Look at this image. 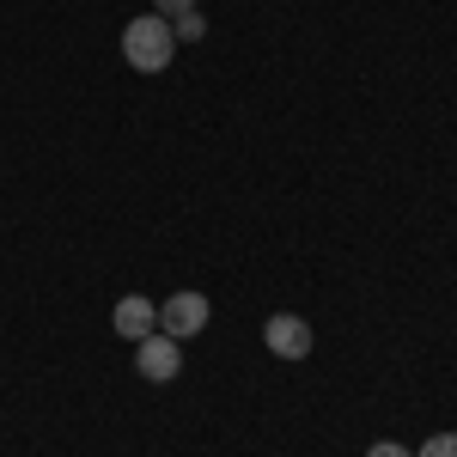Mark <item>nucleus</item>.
Listing matches in <instances>:
<instances>
[{
  "instance_id": "obj_1",
  "label": "nucleus",
  "mask_w": 457,
  "mask_h": 457,
  "mask_svg": "<svg viewBox=\"0 0 457 457\" xmlns=\"http://www.w3.org/2000/svg\"><path fill=\"white\" fill-rule=\"evenodd\" d=\"M122 55H129V68L159 73V68H165V62L177 55L171 19H159V12H141V19H129V25H122Z\"/></svg>"
},
{
  "instance_id": "obj_2",
  "label": "nucleus",
  "mask_w": 457,
  "mask_h": 457,
  "mask_svg": "<svg viewBox=\"0 0 457 457\" xmlns=\"http://www.w3.org/2000/svg\"><path fill=\"white\" fill-rule=\"evenodd\" d=\"M135 366H141L146 385H171L177 372H183V353H177V336L165 329H153L146 342H135Z\"/></svg>"
},
{
  "instance_id": "obj_3",
  "label": "nucleus",
  "mask_w": 457,
  "mask_h": 457,
  "mask_svg": "<svg viewBox=\"0 0 457 457\" xmlns=\"http://www.w3.org/2000/svg\"><path fill=\"white\" fill-rule=\"evenodd\" d=\"M159 329L177 336V342H189L195 329H208V299H202V293H171V299L159 305Z\"/></svg>"
},
{
  "instance_id": "obj_4",
  "label": "nucleus",
  "mask_w": 457,
  "mask_h": 457,
  "mask_svg": "<svg viewBox=\"0 0 457 457\" xmlns=\"http://www.w3.org/2000/svg\"><path fill=\"white\" fill-rule=\"evenodd\" d=\"M262 342H269V353H281V360H305V353H312V323L281 312V317L262 323Z\"/></svg>"
},
{
  "instance_id": "obj_5",
  "label": "nucleus",
  "mask_w": 457,
  "mask_h": 457,
  "mask_svg": "<svg viewBox=\"0 0 457 457\" xmlns=\"http://www.w3.org/2000/svg\"><path fill=\"white\" fill-rule=\"evenodd\" d=\"M159 329V305L141 299V293H129L122 305H116V336H129V342H146Z\"/></svg>"
},
{
  "instance_id": "obj_6",
  "label": "nucleus",
  "mask_w": 457,
  "mask_h": 457,
  "mask_svg": "<svg viewBox=\"0 0 457 457\" xmlns=\"http://www.w3.org/2000/svg\"><path fill=\"white\" fill-rule=\"evenodd\" d=\"M171 31H177V43H195V37H208V19L202 12H177Z\"/></svg>"
},
{
  "instance_id": "obj_7",
  "label": "nucleus",
  "mask_w": 457,
  "mask_h": 457,
  "mask_svg": "<svg viewBox=\"0 0 457 457\" xmlns=\"http://www.w3.org/2000/svg\"><path fill=\"white\" fill-rule=\"evenodd\" d=\"M421 457H457V433H433L421 445Z\"/></svg>"
},
{
  "instance_id": "obj_8",
  "label": "nucleus",
  "mask_w": 457,
  "mask_h": 457,
  "mask_svg": "<svg viewBox=\"0 0 457 457\" xmlns=\"http://www.w3.org/2000/svg\"><path fill=\"white\" fill-rule=\"evenodd\" d=\"M159 6V19H177V12H195V0H153Z\"/></svg>"
},
{
  "instance_id": "obj_9",
  "label": "nucleus",
  "mask_w": 457,
  "mask_h": 457,
  "mask_svg": "<svg viewBox=\"0 0 457 457\" xmlns=\"http://www.w3.org/2000/svg\"><path fill=\"white\" fill-rule=\"evenodd\" d=\"M366 457H409V452H403V445H390V439H385V445H372Z\"/></svg>"
}]
</instances>
